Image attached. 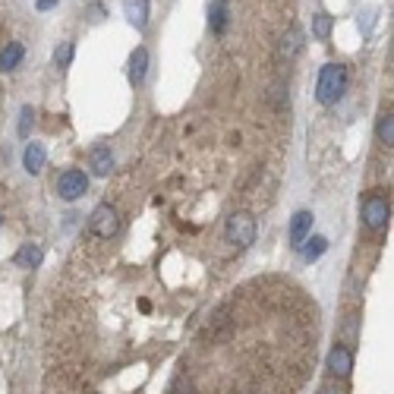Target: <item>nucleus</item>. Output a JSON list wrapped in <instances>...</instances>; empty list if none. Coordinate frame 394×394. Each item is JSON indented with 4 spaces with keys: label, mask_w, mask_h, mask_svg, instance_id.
<instances>
[{
    "label": "nucleus",
    "mask_w": 394,
    "mask_h": 394,
    "mask_svg": "<svg viewBox=\"0 0 394 394\" xmlns=\"http://www.w3.org/2000/svg\"><path fill=\"white\" fill-rule=\"evenodd\" d=\"M331 23H334V19L331 16H328V13H319V16L316 19H312V35H316V38H328V35H331Z\"/></svg>",
    "instance_id": "a211bd4d"
},
{
    "label": "nucleus",
    "mask_w": 394,
    "mask_h": 394,
    "mask_svg": "<svg viewBox=\"0 0 394 394\" xmlns=\"http://www.w3.org/2000/svg\"><path fill=\"white\" fill-rule=\"evenodd\" d=\"M328 372H331L334 378H347L350 372H353V353H350V347H344V344L331 347V353H328Z\"/></svg>",
    "instance_id": "423d86ee"
},
{
    "label": "nucleus",
    "mask_w": 394,
    "mask_h": 394,
    "mask_svg": "<svg viewBox=\"0 0 394 394\" xmlns=\"http://www.w3.org/2000/svg\"><path fill=\"white\" fill-rule=\"evenodd\" d=\"M85 189H89V177L82 171H76V167L60 174V180H57V196L63 202H76L79 196H85Z\"/></svg>",
    "instance_id": "39448f33"
},
{
    "label": "nucleus",
    "mask_w": 394,
    "mask_h": 394,
    "mask_svg": "<svg viewBox=\"0 0 394 394\" xmlns=\"http://www.w3.org/2000/svg\"><path fill=\"white\" fill-rule=\"evenodd\" d=\"M23 161H26V171H28V174H41V167H45V161H48L45 145H41V142H32V145L26 149V158H23Z\"/></svg>",
    "instance_id": "ddd939ff"
},
{
    "label": "nucleus",
    "mask_w": 394,
    "mask_h": 394,
    "mask_svg": "<svg viewBox=\"0 0 394 394\" xmlns=\"http://www.w3.org/2000/svg\"><path fill=\"white\" fill-rule=\"evenodd\" d=\"M89 164H92V174H95V177H107V174L114 171V155H111V149H107V145H95Z\"/></svg>",
    "instance_id": "6e6552de"
},
{
    "label": "nucleus",
    "mask_w": 394,
    "mask_h": 394,
    "mask_svg": "<svg viewBox=\"0 0 394 394\" xmlns=\"http://www.w3.org/2000/svg\"><path fill=\"white\" fill-rule=\"evenodd\" d=\"M224 233H228V240L233 246H240V250H246V246H252L255 240V221L250 211H233V215L228 218V228H224Z\"/></svg>",
    "instance_id": "f03ea898"
},
{
    "label": "nucleus",
    "mask_w": 394,
    "mask_h": 394,
    "mask_svg": "<svg viewBox=\"0 0 394 394\" xmlns=\"http://www.w3.org/2000/svg\"><path fill=\"white\" fill-rule=\"evenodd\" d=\"M23 57H26V48L19 45V41H13V45H6L4 50H0V70H4V73L16 70L19 63H23Z\"/></svg>",
    "instance_id": "9b49d317"
},
{
    "label": "nucleus",
    "mask_w": 394,
    "mask_h": 394,
    "mask_svg": "<svg viewBox=\"0 0 394 394\" xmlns=\"http://www.w3.org/2000/svg\"><path fill=\"white\" fill-rule=\"evenodd\" d=\"M388 218H391V199H385L382 193L366 196V202H363V224L369 230H382L388 224Z\"/></svg>",
    "instance_id": "7ed1b4c3"
},
{
    "label": "nucleus",
    "mask_w": 394,
    "mask_h": 394,
    "mask_svg": "<svg viewBox=\"0 0 394 394\" xmlns=\"http://www.w3.org/2000/svg\"><path fill=\"white\" fill-rule=\"evenodd\" d=\"M145 73H149V50H145V48H136L133 57H129V82H133V85H142V82H145Z\"/></svg>",
    "instance_id": "1a4fd4ad"
},
{
    "label": "nucleus",
    "mask_w": 394,
    "mask_h": 394,
    "mask_svg": "<svg viewBox=\"0 0 394 394\" xmlns=\"http://www.w3.org/2000/svg\"><path fill=\"white\" fill-rule=\"evenodd\" d=\"M376 136L382 145H391L394 142V114L385 111L382 117H378V127H376Z\"/></svg>",
    "instance_id": "f3484780"
},
{
    "label": "nucleus",
    "mask_w": 394,
    "mask_h": 394,
    "mask_svg": "<svg viewBox=\"0 0 394 394\" xmlns=\"http://www.w3.org/2000/svg\"><path fill=\"white\" fill-rule=\"evenodd\" d=\"M32 120H35V111L26 105L23 111H19V136H23V139H26L28 133H32Z\"/></svg>",
    "instance_id": "aec40b11"
},
{
    "label": "nucleus",
    "mask_w": 394,
    "mask_h": 394,
    "mask_svg": "<svg viewBox=\"0 0 394 394\" xmlns=\"http://www.w3.org/2000/svg\"><path fill=\"white\" fill-rule=\"evenodd\" d=\"M319 394H347L344 388H341V385H328V388H322Z\"/></svg>",
    "instance_id": "4be33fe9"
},
{
    "label": "nucleus",
    "mask_w": 394,
    "mask_h": 394,
    "mask_svg": "<svg viewBox=\"0 0 394 394\" xmlns=\"http://www.w3.org/2000/svg\"><path fill=\"white\" fill-rule=\"evenodd\" d=\"M300 48H303V32L297 26H290L287 32H284V38H281V57H297L300 54Z\"/></svg>",
    "instance_id": "4468645a"
},
{
    "label": "nucleus",
    "mask_w": 394,
    "mask_h": 394,
    "mask_svg": "<svg viewBox=\"0 0 394 394\" xmlns=\"http://www.w3.org/2000/svg\"><path fill=\"white\" fill-rule=\"evenodd\" d=\"M123 13L136 28L149 26V0H123Z\"/></svg>",
    "instance_id": "9d476101"
},
{
    "label": "nucleus",
    "mask_w": 394,
    "mask_h": 394,
    "mask_svg": "<svg viewBox=\"0 0 394 394\" xmlns=\"http://www.w3.org/2000/svg\"><path fill=\"white\" fill-rule=\"evenodd\" d=\"M41 259H45L41 246H38V243H26L23 250L16 252V259H13V262H16L19 268H38V265H41Z\"/></svg>",
    "instance_id": "f8f14e48"
},
{
    "label": "nucleus",
    "mask_w": 394,
    "mask_h": 394,
    "mask_svg": "<svg viewBox=\"0 0 394 394\" xmlns=\"http://www.w3.org/2000/svg\"><path fill=\"white\" fill-rule=\"evenodd\" d=\"M89 228L95 237H101V240H111L117 237V230H120V215H117V208L114 206H98L92 211V218H89Z\"/></svg>",
    "instance_id": "20e7f679"
},
{
    "label": "nucleus",
    "mask_w": 394,
    "mask_h": 394,
    "mask_svg": "<svg viewBox=\"0 0 394 394\" xmlns=\"http://www.w3.org/2000/svg\"><path fill=\"white\" fill-rule=\"evenodd\" d=\"M54 4H57V0H38V10L45 13V10H50V6H54Z\"/></svg>",
    "instance_id": "5701e85b"
},
{
    "label": "nucleus",
    "mask_w": 394,
    "mask_h": 394,
    "mask_svg": "<svg viewBox=\"0 0 394 394\" xmlns=\"http://www.w3.org/2000/svg\"><path fill=\"white\" fill-rule=\"evenodd\" d=\"M306 246H300L303 250V259L306 262H316V259H322V252L328 250V240L325 237H309V240H303Z\"/></svg>",
    "instance_id": "dca6fc26"
},
{
    "label": "nucleus",
    "mask_w": 394,
    "mask_h": 394,
    "mask_svg": "<svg viewBox=\"0 0 394 394\" xmlns=\"http://www.w3.org/2000/svg\"><path fill=\"white\" fill-rule=\"evenodd\" d=\"M356 341V316H350L344 322V344H353Z\"/></svg>",
    "instance_id": "412c9836"
},
{
    "label": "nucleus",
    "mask_w": 394,
    "mask_h": 394,
    "mask_svg": "<svg viewBox=\"0 0 394 394\" xmlns=\"http://www.w3.org/2000/svg\"><path fill=\"white\" fill-rule=\"evenodd\" d=\"M347 89V67L341 63H325L319 73V85H316V98L319 105H334Z\"/></svg>",
    "instance_id": "f257e3e1"
},
{
    "label": "nucleus",
    "mask_w": 394,
    "mask_h": 394,
    "mask_svg": "<svg viewBox=\"0 0 394 394\" xmlns=\"http://www.w3.org/2000/svg\"><path fill=\"white\" fill-rule=\"evenodd\" d=\"M309 230H312V215L309 211H297V215L290 218V246L300 250L303 240L309 237Z\"/></svg>",
    "instance_id": "0eeeda50"
},
{
    "label": "nucleus",
    "mask_w": 394,
    "mask_h": 394,
    "mask_svg": "<svg viewBox=\"0 0 394 394\" xmlns=\"http://www.w3.org/2000/svg\"><path fill=\"white\" fill-rule=\"evenodd\" d=\"M70 60H73V41H63V45L54 50V63L57 67H70Z\"/></svg>",
    "instance_id": "6ab92c4d"
},
{
    "label": "nucleus",
    "mask_w": 394,
    "mask_h": 394,
    "mask_svg": "<svg viewBox=\"0 0 394 394\" xmlns=\"http://www.w3.org/2000/svg\"><path fill=\"white\" fill-rule=\"evenodd\" d=\"M208 23H211V32L221 35L228 28V0H215L208 10Z\"/></svg>",
    "instance_id": "2eb2a0df"
}]
</instances>
